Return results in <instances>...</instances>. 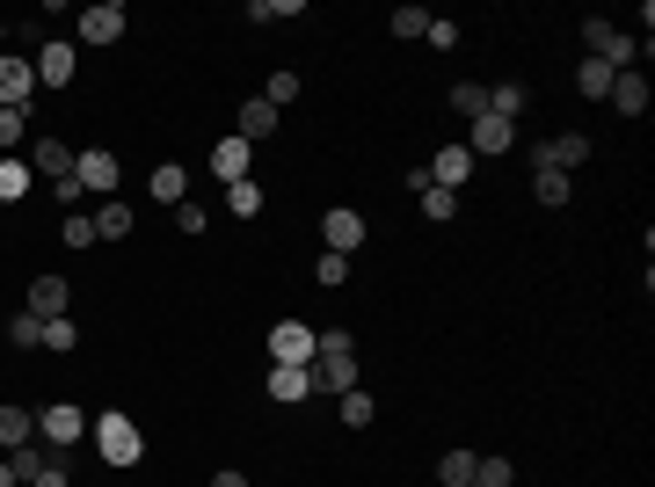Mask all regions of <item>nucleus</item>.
Returning <instances> with one entry per match:
<instances>
[{
  "instance_id": "ea45409f",
  "label": "nucleus",
  "mask_w": 655,
  "mask_h": 487,
  "mask_svg": "<svg viewBox=\"0 0 655 487\" xmlns=\"http://www.w3.org/2000/svg\"><path fill=\"white\" fill-rule=\"evenodd\" d=\"M66 247H96V219L88 212H66Z\"/></svg>"
},
{
  "instance_id": "1a4fd4ad",
  "label": "nucleus",
  "mask_w": 655,
  "mask_h": 487,
  "mask_svg": "<svg viewBox=\"0 0 655 487\" xmlns=\"http://www.w3.org/2000/svg\"><path fill=\"white\" fill-rule=\"evenodd\" d=\"M509 146H517V124H503V117H474L466 124V153H474V161H503Z\"/></svg>"
},
{
  "instance_id": "f704fd0d",
  "label": "nucleus",
  "mask_w": 655,
  "mask_h": 487,
  "mask_svg": "<svg viewBox=\"0 0 655 487\" xmlns=\"http://www.w3.org/2000/svg\"><path fill=\"white\" fill-rule=\"evenodd\" d=\"M8 342H15V349H45V320L15 313V320H8Z\"/></svg>"
},
{
  "instance_id": "f257e3e1",
  "label": "nucleus",
  "mask_w": 655,
  "mask_h": 487,
  "mask_svg": "<svg viewBox=\"0 0 655 487\" xmlns=\"http://www.w3.org/2000/svg\"><path fill=\"white\" fill-rule=\"evenodd\" d=\"M88 437H96V451H102V465L110 473H124V465H139L146 459V430L131 422V414H88Z\"/></svg>"
},
{
  "instance_id": "9b49d317",
  "label": "nucleus",
  "mask_w": 655,
  "mask_h": 487,
  "mask_svg": "<svg viewBox=\"0 0 655 487\" xmlns=\"http://www.w3.org/2000/svg\"><path fill=\"white\" fill-rule=\"evenodd\" d=\"M320 241H328V255H357L364 247V219L350 212V204H336V212H320Z\"/></svg>"
},
{
  "instance_id": "423d86ee",
  "label": "nucleus",
  "mask_w": 655,
  "mask_h": 487,
  "mask_svg": "<svg viewBox=\"0 0 655 487\" xmlns=\"http://www.w3.org/2000/svg\"><path fill=\"white\" fill-rule=\"evenodd\" d=\"M0 110H37V66L0 51Z\"/></svg>"
},
{
  "instance_id": "7ed1b4c3",
  "label": "nucleus",
  "mask_w": 655,
  "mask_h": 487,
  "mask_svg": "<svg viewBox=\"0 0 655 487\" xmlns=\"http://www.w3.org/2000/svg\"><path fill=\"white\" fill-rule=\"evenodd\" d=\"M314 349H320V328L314 320H277L269 328V364H314Z\"/></svg>"
},
{
  "instance_id": "473e14b6",
  "label": "nucleus",
  "mask_w": 655,
  "mask_h": 487,
  "mask_svg": "<svg viewBox=\"0 0 655 487\" xmlns=\"http://www.w3.org/2000/svg\"><path fill=\"white\" fill-rule=\"evenodd\" d=\"M263 102L277 110V117H285L291 102H299V74H269V80H263Z\"/></svg>"
},
{
  "instance_id": "6e6552de",
  "label": "nucleus",
  "mask_w": 655,
  "mask_h": 487,
  "mask_svg": "<svg viewBox=\"0 0 655 487\" xmlns=\"http://www.w3.org/2000/svg\"><path fill=\"white\" fill-rule=\"evenodd\" d=\"M73 37H80V44H117V37H124V8H117V0L80 8V15H73Z\"/></svg>"
},
{
  "instance_id": "dca6fc26",
  "label": "nucleus",
  "mask_w": 655,
  "mask_h": 487,
  "mask_svg": "<svg viewBox=\"0 0 655 487\" xmlns=\"http://www.w3.org/2000/svg\"><path fill=\"white\" fill-rule=\"evenodd\" d=\"M66 306H73L66 277H37V284H29V313L37 320H66Z\"/></svg>"
},
{
  "instance_id": "f03ea898",
  "label": "nucleus",
  "mask_w": 655,
  "mask_h": 487,
  "mask_svg": "<svg viewBox=\"0 0 655 487\" xmlns=\"http://www.w3.org/2000/svg\"><path fill=\"white\" fill-rule=\"evenodd\" d=\"M582 59H597V66H612V74H627V66H633V37L619 23H605V15H590V23H582Z\"/></svg>"
},
{
  "instance_id": "c9c22d12",
  "label": "nucleus",
  "mask_w": 655,
  "mask_h": 487,
  "mask_svg": "<svg viewBox=\"0 0 655 487\" xmlns=\"http://www.w3.org/2000/svg\"><path fill=\"white\" fill-rule=\"evenodd\" d=\"M509 480H517L509 459H474V487H509Z\"/></svg>"
},
{
  "instance_id": "393cba45",
  "label": "nucleus",
  "mask_w": 655,
  "mask_h": 487,
  "mask_svg": "<svg viewBox=\"0 0 655 487\" xmlns=\"http://www.w3.org/2000/svg\"><path fill=\"white\" fill-rule=\"evenodd\" d=\"M96 241H131V204H117V196L102 204L96 212Z\"/></svg>"
},
{
  "instance_id": "aec40b11",
  "label": "nucleus",
  "mask_w": 655,
  "mask_h": 487,
  "mask_svg": "<svg viewBox=\"0 0 655 487\" xmlns=\"http://www.w3.org/2000/svg\"><path fill=\"white\" fill-rule=\"evenodd\" d=\"M37 190V175H29L23 153H0V204H23V196Z\"/></svg>"
},
{
  "instance_id": "c756f323",
  "label": "nucleus",
  "mask_w": 655,
  "mask_h": 487,
  "mask_svg": "<svg viewBox=\"0 0 655 487\" xmlns=\"http://www.w3.org/2000/svg\"><path fill=\"white\" fill-rule=\"evenodd\" d=\"M452 110H459L466 124H474V117H488V88H481V80H459V88H452Z\"/></svg>"
},
{
  "instance_id": "a211bd4d",
  "label": "nucleus",
  "mask_w": 655,
  "mask_h": 487,
  "mask_svg": "<svg viewBox=\"0 0 655 487\" xmlns=\"http://www.w3.org/2000/svg\"><path fill=\"white\" fill-rule=\"evenodd\" d=\"M0 459H8V473H15V480H37V473H45V465L51 459H59V451H51V444H37V437H29V444H15V451H0Z\"/></svg>"
},
{
  "instance_id": "c85d7f7f",
  "label": "nucleus",
  "mask_w": 655,
  "mask_h": 487,
  "mask_svg": "<svg viewBox=\"0 0 655 487\" xmlns=\"http://www.w3.org/2000/svg\"><path fill=\"white\" fill-rule=\"evenodd\" d=\"M437 480L444 487H474V451H444V459H437Z\"/></svg>"
},
{
  "instance_id": "49530a36",
  "label": "nucleus",
  "mask_w": 655,
  "mask_h": 487,
  "mask_svg": "<svg viewBox=\"0 0 655 487\" xmlns=\"http://www.w3.org/2000/svg\"><path fill=\"white\" fill-rule=\"evenodd\" d=\"M0 487H23V480H15V473H8V459H0Z\"/></svg>"
},
{
  "instance_id": "9d476101",
  "label": "nucleus",
  "mask_w": 655,
  "mask_h": 487,
  "mask_svg": "<svg viewBox=\"0 0 655 487\" xmlns=\"http://www.w3.org/2000/svg\"><path fill=\"white\" fill-rule=\"evenodd\" d=\"M532 161H539V168H554V175L582 168V161H590V131H560V139H546V146H532Z\"/></svg>"
},
{
  "instance_id": "4be33fe9",
  "label": "nucleus",
  "mask_w": 655,
  "mask_h": 487,
  "mask_svg": "<svg viewBox=\"0 0 655 487\" xmlns=\"http://www.w3.org/2000/svg\"><path fill=\"white\" fill-rule=\"evenodd\" d=\"M29 437H37V414L0 400V451H15V444H29Z\"/></svg>"
},
{
  "instance_id": "ddd939ff",
  "label": "nucleus",
  "mask_w": 655,
  "mask_h": 487,
  "mask_svg": "<svg viewBox=\"0 0 655 487\" xmlns=\"http://www.w3.org/2000/svg\"><path fill=\"white\" fill-rule=\"evenodd\" d=\"M23 161H29V175H51V182H66L73 175V146L66 139H29Z\"/></svg>"
},
{
  "instance_id": "f3484780",
  "label": "nucleus",
  "mask_w": 655,
  "mask_h": 487,
  "mask_svg": "<svg viewBox=\"0 0 655 487\" xmlns=\"http://www.w3.org/2000/svg\"><path fill=\"white\" fill-rule=\"evenodd\" d=\"M525 110H532V88H525V80H495V88H488V117L517 124Z\"/></svg>"
},
{
  "instance_id": "2f4dec72",
  "label": "nucleus",
  "mask_w": 655,
  "mask_h": 487,
  "mask_svg": "<svg viewBox=\"0 0 655 487\" xmlns=\"http://www.w3.org/2000/svg\"><path fill=\"white\" fill-rule=\"evenodd\" d=\"M248 23H299V0H248Z\"/></svg>"
},
{
  "instance_id": "bb28decb",
  "label": "nucleus",
  "mask_w": 655,
  "mask_h": 487,
  "mask_svg": "<svg viewBox=\"0 0 655 487\" xmlns=\"http://www.w3.org/2000/svg\"><path fill=\"white\" fill-rule=\"evenodd\" d=\"M29 146V110H0V153H23Z\"/></svg>"
},
{
  "instance_id": "2eb2a0df",
  "label": "nucleus",
  "mask_w": 655,
  "mask_h": 487,
  "mask_svg": "<svg viewBox=\"0 0 655 487\" xmlns=\"http://www.w3.org/2000/svg\"><path fill=\"white\" fill-rule=\"evenodd\" d=\"M269 400H277V408L314 400V379H306V364H277V371H269Z\"/></svg>"
},
{
  "instance_id": "20e7f679",
  "label": "nucleus",
  "mask_w": 655,
  "mask_h": 487,
  "mask_svg": "<svg viewBox=\"0 0 655 487\" xmlns=\"http://www.w3.org/2000/svg\"><path fill=\"white\" fill-rule=\"evenodd\" d=\"M117 153H110V146H80V153H73V182H80V190H88V196H102V204H110V196H117Z\"/></svg>"
},
{
  "instance_id": "e433bc0d",
  "label": "nucleus",
  "mask_w": 655,
  "mask_h": 487,
  "mask_svg": "<svg viewBox=\"0 0 655 487\" xmlns=\"http://www.w3.org/2000/svg\"><path fill=\"white\" fill-rule=\"evenodd\" d=\"M393 37H401V44H408V37H423V29H430V8H393Z\"/></svg>"
},
{
  "instance_id": "f8f14e48",
  "label": "nucleus",
  "mask_w": 655,
  "mask_h": 487,
  "mask_svg": "<svg viewBox=\"0 0 655 487\" xmlns=\"http://www.w3.org/2000/svg\"><path fill=\"white\" fill-rule=\"evenodd\" d=\"M466 175H474V153H466V139H459V146H437V153H430V182H437V190H466Z\"/></svg>"
},
{
  "instance_id": "6ab92c4d",
  "label": "nucleus",
  "mask_w": 655,
  "mask_h": 487,
  "mask_svg": "<svg viewBox=\"0 0 655 487\" xmlns=\"http://www.w3.org/2000/svg\"><path fill=\"white\" fill-rule=\"evenodd\" d=\"M605 102L619 110V117H641V110H648V80L627 66V74H612V95H605Z\"/></svg>"
},
{
  "instance_id": "79ce46f5",
  "label": "nucleus",
  "mask_w": 655,
  "mask_h": 487,
  "mask_svg": "<svg viewBox=\"0 0 655 487\" xmlns=\"http://www.w3.org/2000/svg\"><path fill=\"white\" fill-rule=\"evenodd\" d=\"M423 37H430L437 51H452V44H459V23H437V15H430V29H423Z\"/></svg>"
},
{
  "instance_id": "39448f33",
  "label": "nucleus",
  "mask_w": 655,
  "mask_h": 487,
  "mask_svg": "<svg viewBox=\"0 0 655 487\" xmlns=\"http://www.w3.org/2000/svg\"><path fill=\"white\" fill-rule=\"evenodd\" d=\"M80 437H88V414L73 408V400H59V408H45V414H37V444H51L59 459H66V451H73Z\"/></svg>"
},
{
  "instance_id": "5701e85b",
  "label": "nucleus",
  "mask_w": 655,
  "mask_h": 487,
  "mask_svg": "<svg viewBox=\"0 0 655 487\" xmlns=\"http://www.w3.org/2000/svg\"><path fill=\"white\" fill-rule=\"evenodd\" d=\"M153 196H161L168 212H175V204H190V175L175 168V161H161V168H153Z\"/></svg>"
},
{
  "instance_id": "72a5a7b5",
  "label": "nucleus",
  "mask_w": 655,
  "mask_h": 487,
  "mask_svg": "<svg viewBox=\"0 0 655 487\" xmlns=\"http://www.w3.org/2000/svg\"><path fill=\"white\" fill-rule=\"evenodd\" d=\"M314 284H320V292H342V284H350V255H320Z\"/></svg>"
},
{
  "instance_id": "b1692460",
  "label": "nucleus",
  "mask_w": 655,
  "mask_h": 487,
  "mask_svg": "<svg viewBox=\"0 0 655 487\" xmlns=\"http://www.w3.org/2000/svg\"><path fill=\"white\" fill-rule=\"evenodd\" d=\"M371 422H379V400H371L364 386H350L342 393V430H371Z\"/></svg>"
},
{
  "instance_id": "37998d69",
  "label": "nucleus",
  "mask_w": 655,
  "mask_h": 487,
  "mask_svg": "<svg viewBox=\"0 0 655 487\" xmlns=\"http://www.w3.org/2000/svg\"><path fill=\"white\" fill-rule=\"evenodd\" d=\"M29 487H73V473H66V459H51V465H45V473H37V480H29Z\"/></svg>"
},
{
  "instance_id": "58836bf2",
  "label": "nucleus",
  "mask_w": 655,
  "mask_h": 487,
  "mask_svg": "<svg viewBox=\"0 0 655 487\" xmlns=\"http://www.w3.org/2000/svg\"><path fill=\"white\" fill-rule=\"evenodd\" d=\"M423 212H430V219H452V212H459V190H423Z\"/></svg>"
},
{
  "instance_id": "c03bdc74",
  "label": "nucleus",
  "mask_w": 655,
  "mask_h": 487,
  "mask_svg": "<svg viewBox=\"0 0 655 487\" xmlns=\"http://www.w3.org/2000/svg\"><path fill=\"white\" fill-rule=\"evenodd\" d=\"M80 204H88V190H80V182L66 175V182H59V212H80Z\"/></svg>"
},
{
  "instance_id": "a18cd8bd",
  "label": "nucleus",
  "mask_w": 655,
  "mask_h": 487,
  "mask_svg": "<svg viewBox=\"0 0 655 487\" xmlns=\"http://www.w3.org/2000/svg\"><path fill=\"white\" fill-rule=\"evenodd\" d=\"M212 487H255V480H248V473H234V465H226V473H212Z\"/></svg>"
},
{
  "instance_id": "412c9836",
  "label": "nucleus",
  "mask_w": 655,
  "mask_h": 487,
  "mask_svg": "<svg viewBox=\"0 0 655 487\" xmlns=\"http://www.w3.org/2000/svg\"><path fill=\"white\" fill-rule=\"evenodd\" d=\"M269 131H277V110H269L263 95H248L241 102V131H234V139H248V146H255V139H269Z\"/></svg>"
},
{
  "instance_id": "cd10ccee",
  "label": "nucleus",
  "mask_w": 655,
  "mask_h": 487,
  "mask_svg": "<svg viewBox=\"0 0 655 487\" xmlns=\"http://www.w3.org/2000/svg\"><path fill=\"white\" fill-rule=\"evenodd\" d=\"M576 88H582L590 102H605V95H612V66H597V59H582V66H576Z\"/></svg>"
},
{
  "instance_id": "a19ab883",
  "label": "nucleus",
  "mask_w": 655,
  "mask_h": 487,
  "mask_svg": "<svg viewBox=\"0 0 655 487\" xmlns=\"http://www.w3.org/2000/svg\"><path fill=\"white\" fill-rule=\"evenodd\" d=\"M175 226H182V233H204L212 212H204V204H175Z\"/></svg>"
},
{
  "instance_id": "7c9ffc66",
  "label": "nucleus",
  "mask_w": 655,
  "mask_h": 487,
  "mask_svg": "<svg viewBox=\"0 0 655 487\" xmlns=\"http://www.w3.org/2000/svg\"><path fill=\"white\" fill-rule=\"evenodd\" d=\"M532 196H539V204H546V212H560V204H568V175L539 168V175H532Z\"/></svg>"
},
{
  "instance_id": "0eeeda50",
  "label": "nucleus",
  "mask_w": 655,
  "mask_h": 487,
  "mask_svg": "<svg viewBox=\"0 0 655 487\" xmlns=\"http://www.w3.org/2000/svg\"><path fill=\"white\" fill-rule=\"evenodd\" d=\"M29 66H37V88H66L73 66H80V51H73L66 37H45V44L29 51Z\"/></svg>"
},
{
  "instance_id": "4468645a",
  "label": "nucleus",
  "mask_w": 655,
  "mask_h": 487,
  "mask_svg": "<svg viewBox=\"0 0 655 487\" xmlns=\"http://www.w3.org/2000/svg\"><path fill=\"white\" fill-rule=\"evenodd\" d=\"M212 175L218 182H248V175H255V146H248V139H218L212 146Z\"/></svg>"
},
{
  "instance_id": "a878e982",
  "label": "nucleus",
  "mask_w": 655,
  "mask_h": 487,
  "mask_svg": "<svg viewBox=\"0 0 655 487\" xmlns=\"http://www.w3.org/2000/svg\"><path fill=\"white\" fill-rule=\"evenodd\" d=\"M226 212H234V219H255V212H263V182H255V175H248V182H226Z\"/></svg>"
},
{
  "instance_id": "4c0bfd02",
  "label": "nucleus",
  "mask_w": 655,
  "mask_h": 487,
  "mask_svg": "<svg viewBox=\"0 0 655 487\" xmlns=\"http://www.w3.org/2000/svg\"><path fill=\"white\" fill-rule=\"evenodd\" d=\"M45 349H51V357L80 349V328H73V320H45Z\"/></svg>"
}]
</instances>
